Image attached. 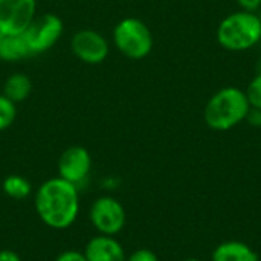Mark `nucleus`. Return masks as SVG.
<instances>
[{"label":"nucleus","mask_w":261,"mask_h":261,"mask_svg":"<svg viewBox=\"0 0 261 261\" xmlns=\"http://www.w3.org/2000/svg\"><path fill=\"white\" fill-rule=\"evenodd\" d=\"M34 208L50 229L64 231L75 225L81 210L80 188L60 176L44 180L34 194Z\"/></svg>","instance_id":"obj_1"},{"label":"nucleus","mask_w":261,"mask_h":261,"mask_svg":"<svg viewBox=\"0 0 261 261\" xmlns=\"http://www.w3.org/2000/svg\"><path fill=\"white\" fill-rule=\"evenodd\" d=\"M251 110L245 90L236 86L219 89L203 109V121L214 132H228L246 121Z\"/></svg>","instance_id":"obj_2"},{"label":"nucleus","mask_w":261,"mask_h":261,"mask_svg":"<svg viewBox=\"0 0 261 261\" xmlns=\"http://www.w3.org/2000/svg\"><path fill=\"white\" fill-rule=\"evenodd\" d=\"M217 43L229 52H245L261 41V17L257 12L236 11L217 26Z\"/></svg>","instance_id":"obj_3"},{"label":"nucleus","mask_w":261,"mask_h":261,"mask_svg":"<svg viewBox=\"0 0 261 261\" xmlns=\"http://www.w3.org/2000/svg\"><path fill=\"white\" fill-rule=\"evenodd\" d=\"M112 40L121 55L135 61L147 58L154 46L151 29L138 17H125L119 20L113 28Z\"/></svg>","instance_id":"obj_4"},{"label":"nucleus","mask_w":261,"mask_h":261,"mask_svg":"<svg viewBox=\"0 0 261 261\" xmlns=\"http://www.w3.org/2000/svg\"><path fill=\"white\" fill-rule=\"evenodd\" d=\"M89 222L96 234L116 237L125 228L127 213L116 197L99 196L89 208Z\"/></svg>","instance_id":"obj_5"},{"label":"nucleus","mask_w":261,"mask_h":261,"mask_svg":"<svg viewBox=\"0 0 261 261\" xmlns=\"http://www.w3.org/2000/svg\"><path fill=\"white\" fill-rule=\"evenodd\" d=\"M63 32V20L54 12H46L34 18V21L23 32V37L32 55H40L50 50L58 43Z\"/></svg>","instance_id":"obj_6"},{"label":"nucleus","mask_w":261,"mask_h":261,"mask_svg":"<svg viewBox=\"0 0 261 261\" xmlns=\"http://www.w3.org/2000/svg\"><path fill=\"white\" fill-rule=\"evenodd\" d=\"M72 54L84 64L96 66L106 61L110 54L109 40L95 29H80L70 40Z\"/></svg>","instance_id":"obj_7"},{"label":"nucleus","mask_w":261,"mask_h":261,"mask_svg":"<svg viewBox=\"0 0 261 261\" xmlns=\"http://www.w3.org/2000/svg\"><path fill=\"white\" fill-rule=\"evenodd\" d=\"M37 0H0V32L23 34L37 17Z\"/></svg>","instance_id":"obj_8"},{"label":"nucleus","mask_w":261,"mask_h":261,"mask_svg":"<svg viewBox=\"0 0 261 261\" xmlns=\"http://www.w3.org/2000/svg\"><path fill=\"white\" fill-rule=\"evenodd\" d=\"M57 170L61 179L80 188L90 176L92 156L86 147L81 145L67 147L58 158Z\"/></svg>","instance_id":"obj_9"},{"label":"nucleus","mask_w":261,"mask_h":261,"mask_svg":"<svg viewBox=\"0 0 261 261\" xmlns=\"http://www.w3.org/2000/svg\"><path fill=\"white\" fill-rule=\"evenodd\" d=\"M87 261H125L127 254L116 237L93 236L83 249Z\"/></svg>","instance_id":"obj_10"},{"label":"nucleus","mask_w":261,"mask_h":261,"mask_svg":"<svg viewBox=\"0 0 261 261\" xmlns=\"http://www.w3.org/2000/svg\"><path fill=\"white\" fill-rule=\"evenodd\" d=\"M258 254L248 245L239 240L220 243L211 255V261H258Z\"/></svg>","instance_id":"obj_11"},{"label":"nucleus","mask_w":261,"mask_h":261,"mask_svg":"<svg viewBox=\"0 0 261 261\" xmlns=\"http://www.w3.org/2000/svg\"><path fill=\"white\" fill-rule=\"evenodd\" d=\"M32 57V52L23 37V34L18 35H9L0 32V60L5 63H17L21 60H26Z\"/></svg>","instance_id":"obj_12"},{"label":"nucleus","mask_w":261,"mask_h":261,"mask_svg":"<svg viewBox=\"0 0 261 261\" xmlns=\"http://www.w3.org/2000/svg\"><path fill=\"white\" fill-rule=\"evenodd\" d=\"M32 92V81L28 75L21 72L11 73L3 83V95L14 104L23 102L29 98Z\"/></svg>","instance_id":"obj_13"},{"label":"nucleus","mask_w":261,"mask_h":261,"mask_svg":"<svg viewBox=\"0 0 261 261\" xmlns=\"http://www.w3.org/2000/svg\"><path fill=\"white\" fill-rule=\"evenodd\" d=\"M2 190L6 197L12 200H24L32 194L31 182L20 174H9L2 182Z\"/></svg>","instance_id":"obj_14"},{"label":"nucleus","mask_w":261,"mask_h":261,"mask_svg":"<svg viewBox=\"0 0 261 261\" xmlns=\"http://www.w3.org/2000/svg\"><path fill=\"white\" fill-rule=\"evenodd\" d=\"M17 118V104L0 93V132L8 130Z\"/></svg>","instance_id":"obj_15"},{"label":"nucleus","mask_w":261,"mask_h":261,"mask_svg":"<svg viewBox=\"0 0 261 261\" xmlns=\"http://www.w3.org/2000/svg\"><path fill=\"white\" fill-rule=\"evenodd\" d=\"M245 93H246L251 109H260L261 110V72L252 76Z\"/></svg>","instance_id":"obj_16"},{"label":"nucleus","mask_w":261,"mask_h":261,"mask_svg":"<svg viewBox=\"0 0 261 261\" xmlns=\"http://www.w3.org/2000/svg\"><path fill=\"white\" fill-rule=\"evenodd\" d=\"M125 261H159V258L151 249L141 248V249H136L135 252H132L130 255H127Z\"/></svg>","instance_id":"obj_17"},{"label":"nucleus","mask_w":261,"mask_h":261,"mask_svg":"<svg viewBox=\"0 0 261 261\" xmlns=\"http://www.w3.org/2000/svg\"><path fill=\"white\" fill-rule=\"evenodd\" d=\"M54 261H87L86 255L83 251H78V249H64L61 251L57 258Z\"/></svg>","instance_id":"obj_18"},{"label":"nucleus","mask_w":261,"mask_h":261,"mask_svg":"<svg viewBox=\"0 0 261 261\" xmlns=\"http://www.w3.org/2000/svg\"><path fill=\"white\" fill-rule=\"evenodd\" d=\"M237 5L246 12H258L261 9V0H237Z\"/></svg>","instance_id":"obj_19"},{"label":"nucleus","mask_w":261,"mask_h":261,"mask_svg":"<svg viewBox=\"0 0 261 261\" xmlns=\"http://www.w3.org/2000/svg\"><path fill=\"white\" fill-rule=\"evenodd\" d=\"M246 121L252 125V127H261V110L260 109H251L248 116H246Z\"/></svg>","instance_id":"obj_20"},{"label":"nucleus","mask_w":261,"mask_h":261,"mask_svg":"<svg viewBox=\"0 0 261 261\" xmlns=\"http://www.w3.org/2000/svg\"><path fill=\"white\" fill-rule=\"evenodd\" d=\"M0 261H21V258L12 249H2L0 251Z\"/></svg>","instance_id":"obj_21"},{"label":"nucleus","mask_w":261,"mask_h":261,"mask_svg":"<svg viewBox=\"0 0 261 261\" xmlns=\"http://www.w3.org/2000/svg\"><path fill=\"white\" fill-rule=\"evenodd\" d=\"M184 261H200V260H197V258H187V260H184Z\"/></svg>","instance_id":"obj_22"},{"label":"nucleus","mask_w":261,"mask_h":261,"mask_svg":"<svg viewBox=\"0 0 261 261\" xmlns=\"http://www.w3.org/2000/svg\"><path fill=\"white\" fill-rule=\"evenodd\" d=\"M260 43H261V41H260Z\"/></svg>","instance_id":"obj_23"}]
</instances>
